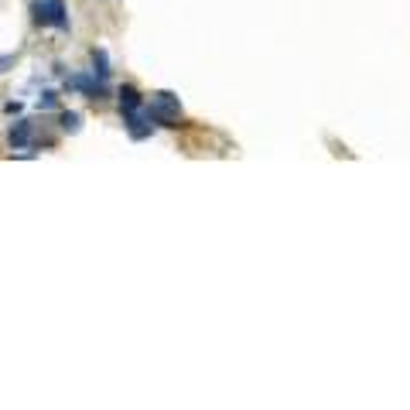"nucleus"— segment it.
Listing matches in <instances>:
<instances>
[{"mask_svg":"<svg viewBox=\"0 0 410 410\" xmlns=\"http://www.w3.org/2000/svg\"><path fill=\"white\" fill-rule=\"evenodd\" d=\"M147 116L161 126H181V106H178V96L158 93L154 96V103L147 106Z\"/></svg>","mask_w":410,"mask_h":410,"instance_id":"nucleus-1","label":"nucleus"},{"mask_svg":"<svg viewBox=\"0 0 410 410\" xmlns=\"http://www.w3.org/2000/svg\"><path fill=\"white\" fill-rule=\"evenodd\" d=\"M34 21H38V24H51V28L65 31V28H69L65 0H45V4H34Z\"/></svg>","mask_w":410,"mask_h":410,"instance_id":"nucleus-2","label":"nucleus"},{"mask_svg":"<svg viewBox=\"0 0 410 410\" xmlns=\"http://www.w3.org/2000/svg\"><path fill=\"white\" fill-rule=\"evenodd\" d=\"M79 126H82V116H79V113H62V130L76 134Z\"/></svg>","mask_w":410,"mask_h":410,"instance_id":"nucleus-7","label":"nucleus"},{"mask_svg":"<svg viewBox=\"0 0 410 410\" xmlns=\"http://www.w3.org/2000/svg\"><path fill=\"white\" fill-rule=\"evenodd\" d=\"M93 65H96V76L106 79L110 76V62H106V51H93Z\"/></svg>","mask_w":410,"mask_h":410,"instance_id":"nucleus-6","label":"nucleus"},{"mask_svg":"<svg viewBox=\"0 0 410 410\" xmlns=\"http://www.w3.org/2000/svg\"><path fill=\"white\" fill-rule=\"evenodd\" d=\"M55 103H59V96H55V93H45L41 99H38V106H41V110H51Z\"/></svg>","mask_w":410,"mask_h":410,"instance_id":"nucleus-8","label":"nucleus"},{"mask_svg":"<svg viewBox=\"0 0 410 410\" xmlns=\"http://www.w3.org/2000/svg\"><path fill=\"white\" fill-rule=\"evenodd\" d=\"M65 86H69V89H79V93H86L89 99H103V96H106V86H103V79L93 82L89 76H72Z\"/></svg>","mask_w":410,"mask_h":410,"instance_id":"nucleus-3","label":"nucleus"},{"mask_svg":"<svg viewBox=\"0 0 410 410\" xmlns=\"http://www.w3.org/2000/svg\"><path fill=\"white\" fill-rule=\"evenodd\" d=\"M31 124L28 120H21V124H14L11 130H7V141H11V147H28L31 144Z\"/></svg>","mask_w":410,"mask_h":410,"instance_id":"nucleus-4","label":"nucleus"},{"mask_svg":"<svg viewBox=\"0 0 410 410\" xmlns=\"http://www.w3.org/2000/svg\"><path fill=\"white\" fill-rule=\"evenodd\" d=\"M120 106H124V113L141 110V93H137L134 86H124V89H120Z\"/></svg>","mask_w":410,"mask_h":410,"instance_id":"nucleus-5","label":"nucleus"}]
</instances>
